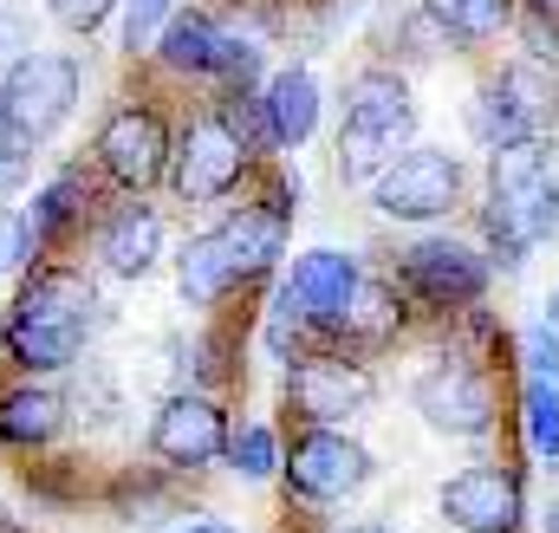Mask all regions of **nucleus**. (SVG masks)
<instances>
[{"mask_svg":"<svg viewBox=\"0 0 559 533\" xmlns=\"http://www.w3.org/2000/svg\"><path fill=\"white\" fill-rule=\"evenodd\" d=\"M169 143H176V125L163 118L156 98H111L98 131H92V176L118 196H150L169 169Z\"/></svg>","mask_w":559,"mask_h":533,"instance_id":"5","label":"nucleus"},{"mask_svg":"<svg viewBox=\"0 0 559 533\" xmlns=\"http://www.w3.org/2000/svg\"><path fill=\"white\" fill-rule=\"evenodd\" d=\"M397 273H404V286L417 293L423 306H475L481 286H488V261H481L475 248L449 241V235L417 241V248L397 261Z\"/></svg>","mask_w":559,"mask_h":533,"instance_id":"15","label":"nucleus"},{"mask_svg":"<svg viewBox=\"0 0 559 533\" xmlns=\"http://www.w3.org/2000/svg\"><path fill=\"white\" fill-rule=\"evenodd\" d=\"M66 391L52 378H13L0 384V449L13 455H46L66 436Z\"/></svg>","mask_w":559,"mask_h":533,"instance_id":"17","label":"nucleus"},{"mask_svg":"<svg viewBox=\"0 0 559 533\" xmlns=\"http://www.w3.org/2000/svg\"><path fill=\"white\" fill-rule=\"evenodd\" d=\"M176 7L182 0H118V52H124V66L150 59V46H156V33L169 26Z\"/></svg>","mask_w":559,"mask_h":533,"instance_id":"25","label":"nucleus"},{"mask_svg":"<svg viewBox=\"0 0 559 533\" xmlns=\"http://www.w3.org/2000/svg\"><path fill=\"white\" fill-rule=\"evenodd\" d=\"M215 52H222V20L202 7H176L143 66H156L163 79H215Z\"/></svg>","mask_w":559,"mask_h":533,"instance_id":"20","label":"nucleus"},{"mask_svg":"<svg viewBox=\"0 0 559 533\" xmlns=\"http://www.w3.org/2000/svg\"><path fill=\"white\" fill-rule=\"evenodd\" d=\"M521 410H527V442H534V455L559 462V384H547V378H527V398H521Z\"/></svg>","mask_w":559,"mask_h":533,"instance_id":"27","label":"nucleus"},{"mask_svg":"<svg viewBox=\"0 0 559 533\" xmlns=\"http://www.w3.org/2000/svg\"><path fill=\"white\" fill-rule=\"evenodd\" d=\"M547 325H554V332H559V293H554V306H547Z\"/></svg>","mask_w":559,"mask_h":533,"instance_id":"34","label":"nucleus"},{"mask_svg":"<svg viewBox=\"0 0 559 533\" xmlns=\"http://www.w3.org/2000/svg\"><path fill=\"white\" fill-rule=\"evenodd\" d=\"M254 169V150L235 137L228 111L222 105H195L182 125H176V143H169V196L189 202V209H209V202H228L241 189V176Z\"/></svg>","mask_w":559,"mask_h":533,"instance_id":"6","label":"nucleus"},{"mask_svg":"<svg viewBox=\"0 0 559 533\" xmlns=\"http://www.w3.org/2000/svg\"><path fill=\"white\" fill-rule=\"evenodd\" d=\"M26 176H33V150H26L20 137L0 131V202H7L13 189H26Z\"/></svg>","mask_w":559,"mask_h":533,"instance_id":"31","label":"nucleus"},{"mask_svg":"<svg viewBox=\"0 0 559 533\" xmlns=\"http://www.w3.org/2000/svg\"><path fill=\"white\" fill-rule=\"evenodd\" d=\"M442 521L462 533H514L521 528V482L508 469H462L442 488Z\"/></svg>","mask_w":559,"mask_h":533,"instance_id":"18","label":"nucleus"},{"mask_svg":"<svg viewBox=\"0 0 559 533\" xmlns=\"http://www.w3.org/2000/svg\"><path fill=\"white\" fill-rule=\"evenodd\" d=\"M39 39H33V7H20V0H0V66H13L20 52H33Z\"/></svg>","mask_w":559,"mask_h":533,"instance_id":"29","label":"nucleus"},{"mask_svg":"<svg viewBox=\"0 0 559 533\" xmlns=\"http://www.w3.org/2000/svg\"><path fill=\"white\" fill-rule=\"evenodd\" d=\"M547 533H559V501H554V514H547Z\"/></svg>","mask_w":559,"mask_h":533,"instance_id":"35","label":"nucleus"},{"mask_svg":"<svg viewBox=\"0 0 559 533\" xmlns=\"http://www.w3.org/2000/svg\"><path fill=\"white\" fill-rule=\"evenodd\" d=\"M85 105V59L66 46H33L13 66H0V125L26 150L52 143Z\"/></svg>","mask_w":559,"mask_h":533,"instance_id":"3","label":"nucleus"},{"mask_svg":"<svg viewBox=\"0 0 559 533\" xmlns=\"http://www.w3.org/2000/svg\"><path fill=\"white\" fill-rule=\"evenodd\" d=\"M280 475L299 501H345L371 482V449L345 429H312L299 423L293 442H280Z\"/></svg>","mask_w":559,"mask_h":533,"instance_id":"9","label":"nucleus"},{"mask_svg":"<svg viewBox=\"0 0 559 533\" xmlns=\"http://www.w3.org/2000/svg\"><path fill=\"white\" fill-rule=\"evenodd\" d=\"M26 222H33V266L39 261H79V248H85V235L98 222V176H92V163L85 156L79 163H59L33 189Z\"/></svg>","mask_w":559,"mask_h":533,"instance_id":"8","label":"nucleus"},{"mask_svg":"<svg viewBox=\"0 0 559 533\" xmlns=\"http://www.w3.org/2000/svg\"><path fill=\"white\" fill-rule=\"evenodd\" d=\"M222 462H228L241 482H267V475H280V436L267 423H235Z\"/></svg>","mask_w":559,"mask_h":533,"instance_id":"26","label":"nucleus"},{"mask_svg":"<svg viewBox=\"0 0 559 533\" xmlns=\"http://www.w3.org/2000/svg\"><path fill=\"white\" fill-rule=\"evenodd\" d=\"M176 293H182L189 306H202V312L235 293V273L222 261V241H215V235H189V241L176 248Z\"/></svg>","mask_w":559,"mask_h":533,"instance_id":"23","label":"nucleus"},{"mask_svg":"<svg viewBox=\"0 0 559 533\" xmlns=\"http://www.w3.org/2000/svg\"><path fill=\"white\" fill-rule=\"evenodd\" d=\"M98 332V286L85 261H39L13 280L0 312V358L13 378H66L79 371Z\"/></svg>","mask_w":559,"mask_h":533,"instance_id":"1","label":"nucleus"},{"mask_svg":"<svg viewBox=\"0 0 559 533\" xmlns=\"http://www.w3.org/2000/svg\"><path fill=\"white\" fill-rule=\"evenodd\" d=\"M495 261L521 266L534 241H547L559 228V156L534 137V143H508L488 156V215H481Z\"/></svg>","mask_w":559,"mask_h":533,"instance_id":"2","label":"nucleus"},{"mask_svg":"<svg viewBox=\"0 0 559 533\" xmlns=\"http://www.w3.org/2000/svg\"><path fill=\"white\" fill-rule=\"evenodd\" d=\"M559 111V85L534 66V59H514L501 79H488L468 105V131L481 137L488 150H508V143H534V137L554 125Z\"/></svg>","mask_w":559,"mask_h":533,"instance_id":"7","label":"nucleus"},{"mask_svg":"<svg viewBox=\"0 0 559 533\" xmlns=\"http://www.w3.org/2000/svg\"><path fill=\"white\" fill-rule=\"evenodd\" d=\"M411 403H417L423 423L442 429V436H488L495 429V384L468 358H436L411 384Z\"/></svg>","mask_w":559,"mask_h":533,"instance_id":"13","label":"nucleus"},{"mask_svg":"<svg viewBox=\"0 0 559 533\" xmlns=\"http://www.w3.org/2000/svg\"><path fill=\"white\" fill-rule=\"evenodd\" d=\"M338 533H397V528H384V521H365V528H338Z\"/></svg>","mask_w":559,"mask_h":533,"instance_id":"33","label":"nucleus"},{"mask_svg":"<svg viewBox=\"0 0 559 533\" xmlns=\"http://www.w3.org/2000/svg\"><path fill=\"white\" fill-rule=\"evenodd\" d=\"M397 332H404V299H397V286H391V280H358L332 339H345V345H384V339H397Z\"/></svg>","mask_w":559,"mask_h":533,"instance_id":"22","label":"nucleus"},{"mask_svg":"<svg viewBox=\"0 0 559 533\" xmlns=\"http://www.w3.org/2000/svg\"><path fill=\"white\" fill-rule=\"evenodd\" d=\"M365 273L352 254H338V248H312V254H299L293 273H286V293H293V306H299V319H306V332H338V319H345V299H352V286H358Z\"/></svg>","mask_w":559,"mask_h":533,"instance_id":"19","label":"nucleus"},{"mask_svg":"<svg viewBox=\"0 0 559 533\" xmlns=\"http://www.w3.org/2000/svg\"><path fill=\"white\" fill-rule=\"evenodd\" d=\"M92 261L118 280H143L163 261V209H150L143 196H118L111 209H98L92 222Z\"/></svg>","mask_w":559,"mask_h":533,"instance_id":"14","label":"nucleus"},{"mask_svg":"<svg viewBox=\"0 0 559 533\" xmlns=\"http://www.w3.org/2000/svg\"><path fill=\"white\" fill-rule=\"evenodd\" d=\"M228 410L209 398V391H169L150 416V455L169 469V475H195V469H215L222 449H228Z\"/></svg>","mask_w":559,"mask_h":533,"instance_id":"12","label":"nucleus"},{"mask_svg":"<svg viewBox=\"0 0 559 533\" xmlns=\"http://www.w3.org/2000/svg\"><path fill=\"white\" fill-rule=\"evenodd\" d=\"M261 111H267L274 150H299L306 137L319 131V79L306 66H280L274 79L261 85Z\"/></svg>","mask_w":559,"mask_h":533,"instance_id":"21","label":"nucleus"},{"mask_svg":"<svg viewBox=\"0 0 559 533\" xmlns=\"http://www.w3.org/2000/svg\"><path fill=\"white\" fill-rule=\"evenodd\" d=\"M286 209H274L267 196L261 202H241V209H228V222L222 228H209L215 241H222V261L235 273V286H254V280H267L286 254Z\"/></svg>","mask_w":559,"mask_h":533,"instance_id":"16","label":"nucleus"},{"mask_svg":"<svg viewBox=\"0 0 559 533\" xmlns=\"http://www.w3.org/2000/svg\"><path fill=\"white\" fill-rule=\"evenodd\" d=\"M423 20L449 39H488L508 26V0H423Z\"/></svg>","mask_w":559,"mask_h":533,"instance_id":"24","label":"nucleus"},{"mask_svg":"<svg viewBox=\"0 0 559 533\" xmlns=\"http://www.w3.org/2000/svg\"><path fill=\"white\" fill-rule=\"evenodd\" d=\"M521 358H527V371H534V378L559 384V332H554V325H534V332L521 339Z\"/></svg>","mask_w":559,"mask_h":533,"instance_id":"30","label":"nucleus"},{"mask_svg":"<svg viewBox=\"0 0 559 533\" xmlns=\"http://www.w3.org/2000/svg\"><path fill=\"white\" fill-rule=\"evenodd\" d=\"M417 131V105H411V85L384 66L358 72L345 85V125H338V182L345 189H371V176L411 143Z\"/></svg>","mask_w":559,"mask_h":533,"instance_id":"4","label":"nucleus"},{"mask_svg":"<svg viewBox=\"0 0 559 533\" xmlns=\"http://www.w3.org/2000/svg\"><path fill=\"white\" fill-rule=\"evenodd\" d=\"M371 202L391 222H442L462 202V163L449 150H397L378 176H371Z\"/></svg>","mask_w":559,"mask_h":533,"instance_id":"10","label":"nucleus"},{"mask_svg":"<svg viewBox=\"0 0 559 533\" xmlns=\"http://www.w3.org/2000/svg\"><path fill=\"white\" fill-rule=\"evenodd\" d=\"M46 20L72 39H98L118 20V0H46Z\"/></svg>","mask_w":559,"mask_h":533,"instance_id":"28","label":"nucleus"},{"mask_svg":"<svg viewBox=\"0 0 559 533\" xmlns=\"http://www.w3.org/2000/svg\"><path fill=\"white\" fill-rule=\"evenodd\" d=\"M169 533H241V528H228V521H215V514H182Z\"/></svg>","mask_w":559,"mask_h":533,"instance_id":"32","label":"nucleus"},{"mask_svg":"<svg viewBox=\"0 0 559 533\" xmlns=\"http://www.w3.org/2000/svg\"><path fill=\"white\" fill-rule=\"evenodd\" d=\"M0 131H7V125H0Z\"/></svg>","mask_w":559,"mask_h":533,"instance_id":"36","label":"nucleus"},{"mask_svg":"<svg viewBox=\"0 0 559 533\" xmlns=\"http://www.w3.org/2000/svg\"><path fill=\"white\" fill-rule=\"evenodd\" d=\"M378 398V378L358 365V358H338V352H299L286 365V410L312 429H338L352 423L358 410H371Z\"/></svg>","mask_w":559,"mask_h":533,"instance_id":"11","label":"nucleus"}]
</instances>
